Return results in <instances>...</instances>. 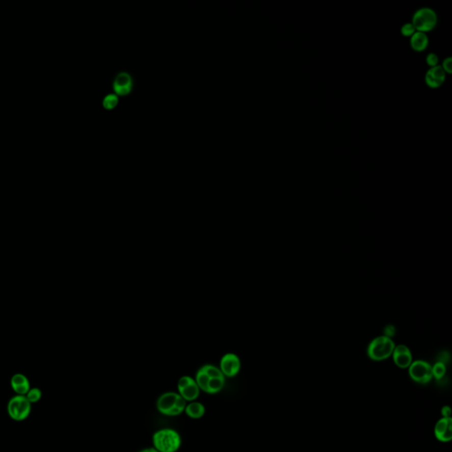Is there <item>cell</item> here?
Wrapping results in <instances>:
<instances>
[{
    "label": "cell",
    "instance_id": "obj_12",
    "mask_svg": "<svg viewBox=\"0 0 452 452\" xmlns=\"http://www.w3.org/2000/svg\"><path fill=\"white\" fill-rule=\"evenodd\" d=\"M446 73L441 66H433L428 71L425 75V81L429 87L436 89L444 83Z\"/></svg>",
    "mask_w": 452,
    "mask_h": 452
},
{
    "label": "cell",
    "instance_id": "obj_19",
    "mask_svg": "<svg viewBox=\"0 0 452 452\" xmlns=\"http://www.w3.org/2000/svg\"><path fill=\"white\" fill-rule=\"evenodd\" d=\"M416 30L412 23H406L401 28V33L405 37H412Z\"/></svg>",
    "mask_w": 452,
    "mask_h": 452
},
{
    "label": "cell",
    "instance_id": "obj_11",
    "mask_svg": "<svg viewBox=\"0 0 452 452\" xmlns=\"http://www.w3.org/2000/svg\"><path fill=\"white\" fill-rule=\"evenodd\" d=\"M435 435L441 442H449L452 439L451 418H442L436 423Z\"/></svg>",
    "mask_w": 452,
    "mask_h": 452
},
{
    "label": "cell",
    "instance_id": "obj_16",
    "mask_svg": "<svg viewBox=\"0 0 452 452\" xmlns=\"http://www.w3.org/2000/svg\"><path fill=\"white\" fill-rule=\"evenodd\" d=\"M446 366L444 362L439 361L437 363L435 364L432 366V375L433 377H435L436 379L441 380L445 376Z\"/></svg>",
    "mask_w": 452,
    "mask_h": 452
},
{
    "label": "cell",
    "instance_id": "obj_6",
    "mask_svg": "<svg viewBox=\"0 0 452 452\" xmlns=\"http://www.w3.org/2000/svg\"><path fill=\"white\" fill-rule=\"evenodd\" d=\"M409 375L416 383L426 384L432 380V366L426 361L417 360L410 365Z\"/></svg>",
    "mask_w": 452,
    "mask_h": 452
},
{
    "label": "cell",
    "instance_id": "obj_5",
    "mask_svg": "<svg viewBox=\"0 0 452 452\" xmlns=\"http://www.w3.org/2000/svg\"><path fill=\"white\" fill-rule=\"evenodd\" d=\"M31 411V403L26 400V396H13L7 405V412L12 419L20 421L26 419Z\"/></svg>",
    "mask_w": 452,
    "mask_h": 452
},
{
    "label": "cell",
    "instance_id": "obj_8",
    "mask_svg": "<svg viewBox=\"0 0 452 452\" xmlns=\"http://www.w3.org/2000/svg\"><path fill=\"white\" fill-rule=\"evenodd\" d=\"M241 360L234 353H226L222 357L220 361V370L227 377H234L241 370Z\"/></svg>",
    "mask_w": 452,
    "mask_h": 452
},
{
    "label": "cell",
    "instance_id": "obj_4",
    "mask_svg": "<svg viewBox=\"0 0 452 452\" xmlns=\"http://www.w3.org/2000/svg\"><path fill=\"white\" fill-rule=\"evenodd\" d=\"M413 24L416 31L426 33L435 29L437 24V14L429 7H422L413 14Z\"/></svg>",
    "mask_w": 452,
    "mask_h": 452
},
{
    "label": "cell",
    "instance_id": "obj_20",
    "mask_svg": "<svg viewBox=\"0 0 452 452\" xmlns=\"http://www.w3.org/2000/svg\"><path fill=\"white\" fill-rule=\"evenodd\" d=\"M438 56L436 55V53H429V55L427 56V63L429 65V66H436L438 65Z\"/></svg>",
    "mask_w": 452,
    "mask_h": 452
},
{
    "label": "cell",
    "instance_id": "obj_1",
    "mask_svg": "<svg viewBox=\"0 0 452 452\" xmlns=\"http://www.w3.org/2000/svg\"><path fill=\"white\" fill-rule=\"evenodd\" d=\"M152 442L158 452H177L181 446V436L174 429H160L153 435Z\"/></svg>",
    "mask_w": 452,
    "mask_h": 452
},
{
    "label": "cell",
    "instance_id": "obj_15",
    "mask_svg": "<svg viewBox=\"0 0 452 452\" xmlns=\"http://www.w3.org/2000/svg\"><path fill=\"white\" fill-rule=\"evenodd\" d=\"M119 102V96L116 94H108L102 99V105L105 109L112 110L117 106Z\"/></svg>",
    "mask_w": 452,
    "mask_h": 452
},
{
    "label": "cell",
    "instance_id": "obj_3",
    "mask_svg": "<svg viewBox=\"0 0 452 452\" xmlns=\"http://www.w3.org/2000/svg\"><path fill=\"white\" fill-rule=\"evenodd\" d=\"M395 349V343L392 340L386 336H382L374 339L367 348V354L370 359L373 360H386L392 355Z\"/></svg>",
    "mask_w": 452,
    "mask_h": 452
},
{
    "label": "cell",
    "instance_id": "obj_17",
    "mask_svg": "<svg viewBox=\"0 0 452 452\" xmlns=\"http://www.w3.org/2000/svg\"><path fill=\"white\" fill-rule=\"evenodd\" d=\"M29 383V380L24 375H21V374L14 375L12 377V379H11V386H12L13 389H14L15 387L20 386V385H22L24 383Z\"/></svg>",
    "mask_w": 452,
    "mask_h": 452
},
{
    "label": "cell",
    "instance_id": "obj_14",
    "mask_svg": "<svg viewBox=\"0 0 452 452\" xmlns=\"http://www.w3.org/2000/svg\"><path fill=\"white\" fill-rule=\"evenodd\" d=\"M184 412L187 415L189 416V418L198 419L204 416L206 409H205V406L201 403L193 401V402L189 403V405H187Z\"/></svg>",
    "mask_w": 452,
    "mask_h": 452
},
{
    "label": "cell",
    "instance_id": "obj_13",
    "mask_svg": "<svg viewBox=\"0 0 452 452\" xmlns=\"http://www.w3.org/2000/svg\"><path fill=\"white\" fill-rule=\"evenodd\" d=\"M411 46L416 51H422L429 45V37L426 33L416 31L410 40Z\"/></svg>",
    "mask_w": 452,
    "mask_h": 452
},
{
    "label": "cell",
    "instance_id": "obj_2",
    "mask_svg": "<svg viewBox=\"0 0 452 452\" xmlns=\"http://www.w3.org/2000/svg\"><path fill=\"white\" fill-rule=\"evenodd\" d=\"M187 401L178 393L166 392L159 396L156 409L165 416H178L185 411Z\"/></svg>",
    "mask_w": 452,
    "mask_h": 452
},
{
    "label": "cell",
    "instance_id": "obj_18",
    "mask_svg": "<svg viewBox=\"0 0 452 452\" xmlns=\"http://www.w3.org/2000/svg\"><path fill=\"white\" fill-rule=\"evenodd\" d=\"M41 396H42V392H41V390H40L39 389H37V388L30 389V391L26 393V400H29L31 404H32V403H37V401H39Z\"/></svg>",
    "mask_w": 452,
    "mask_h": 452
},
{
    "label": "cell",
    "instance_id": "obj_9",
    "mask_svg": "<svg viewBox=\"0 0 452 452\" xmlns=\"http://www.w3.org/2000/svg\"><path fill=\"white\" fill-rule=\"evenodd\" d=\"M132 88V76L125 71L119 72L113 81V89L117 96H126Z\"/></svg>",
    "mask_w": 452,
    "mask_h": 452
},
{
    "label": "cell",
    "instance_id": "obj_7",
    "mask_svg": "<svg viewBox=\"0 0 452 452\" xmlns=\"http://www.w3.org/2000/svg\"><path fill=\"white\" fill-rule=\"evenodd\" d=\"M178 394L188 402H193L200 396V388L192 377H182L178 382Z\"/></svg>",
    "mask_w": 452,
    "mask_h": 452
},
{
    "label": "cell",
    "instance_id": "obj_10",
    "mask_svg": "<svg viewBox=\"0 0 452 452\" xmlns=\"http://www.w3.org/2000/svg\"><path fill=\"white\" fill-rule=\"evenodd\" d=\"M393 360L396 366L401 368L409 367L413 362V356L411 351L406 345H398L393 351Z\"/></svg>",
    "mask_w": 452,
    "mask_h": 452
},
{
    "label": "cell",
    "instance_id": "obj_21",
    "mask_svg": "<svg viewBox=\"0 0 452 452\" xmlns=\"http://www.w3.org/2000/svg\"><path fill=\"white\" fill-rule=\"evenodd\" d=\"M442 69L444 70L445 73H451L452 72V59L450 57H448L447 59L443 60L442 66Z\"/></svg>",
    "mask_w": 452,
    "mask_h": 452
},
{
    "label": "cell",
    "instance_id": "obj_22",
    "mask_svg": "<svg viewBox=\"0 0 452 452\" xmlns=\"http://www.w3.org/2000/svg\"><path fill=\"white\" fill-rule=\"evenodd\" d=\"M442 416H443V418H450V414H451L450 407H449V406H444L442 410Z\"/></svg>",
    "mask_w": 452,
    "mask_h": 452
},
{
    "label": "cell",
    "instance_id": "obj_23",
    "mask_svg": "<svg viewBox=\"0 0 452 452\" xmlns=\"http://www.w3.org/2000/svg\"><path fill=\"white\" fill-rule=\"evenodd\" d=\"M140 452H158L155 448H148V449H142V451Z\"/></svg>",
    "mask_w": 452,
    "mask_h": 452
}]
</instances>
